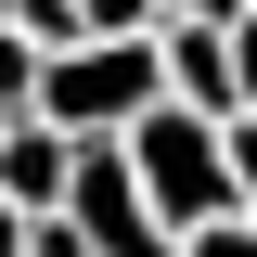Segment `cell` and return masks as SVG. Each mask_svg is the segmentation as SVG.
Masks as SVG:
<instances>
[{
    "label": "cell",
    "instance_id": "obj_1",
    "mask_svg": "<svg viewBox=\"0 0 257 257\" xmlns=\"http://www.w3.org/2000/svg\"><path fill=\"white\" fill-rule=\"evenodd\" d=\"M155 103H167L155 39H64V52L39 64V116H52L64 142H128Z\"/></svg>",
    "mask_w": 257,
    "mask_h": 257
},
{
    "label": "cell",
    "instance_id": "obj_2",
    "mask_svg": "<svg viewBox=\"0 0 257 257\" xmlns=\"http://www.w3.org/2000/svg\"><path fill=\"white\" fill-rule=\"evenodd\" d=\"M128 180H142V206H155L167 231L244 219V206H231V128L193 116V103H155V116L128 128Z\"/></svg>",
    "mask_w": 257,
    "mask_h": 257
},
{
    "label": "cell",
    "instance_id": "obj_3",
    "mask_svg": "<svg viewBox=\"0 0 257 257\" xmlns=\"http://www.w3.org/2000/svg\"><path fill=\"white\" fill-rule=\"evenodd\" d=\"M64 219H77V244H90V257H180V231H167L155 206H142V180H128V142H77Z\"/></svg>",
    "mask_w": 257,
    "mask_h": 257
},
{
    "label": "cell",
    "instance_id": "obj_4",
    "mask_svg": "<svg viewBox=\"0 0 257 257\" xmlns=\"http://www.w3.org/2000/svg\"><path fill=\"white\" fill-rule=\"evenodd\" d=\"M155 64H167V103H193V116H244L231 103V26H193V13H167L155 26Z\"/></svg>",
    "mask_w": 257,
    "mask_h": 257
},
{
    "label": "cell",
    "instance_id": "obj_5",
    "mask_svg": "<svg viewBox=\"0 0 257 257\" xmlns=\"http://www.w3.org/2000/svg\"><path fill=\"white\" fill-rule=\"evenodd\" d=\"M64 180H77V142H64L52 116H13V142H0V206H26V219H52Z\"/></svg>",
    "mask_w": 257,
    "mask_h": 257
},
{
    "label": "cell",
    "instance_id": "obj_6",
    "mask_svg": "<svg viewBox=\"0 0 257 257\" xmlns=\"http://www.w3.org/2000/svg\"><path fill=\"white\" fill-rule=\"evenodd\" d=\"M39 64L52 52H39L26 26H0V116H39Z\"/></svg>",
    "mask_w": 257,
    "mask_h": 257
},
{
    "label": "cell",
    "instance_id": "obj_7",
    "mask_svg": "<svg viewBox=\"0 0 257 257\" xmlns=\"http://www.w3.org/2000/svg\"><path fill=\"white\" fill-rule=\"evenodd\" d=\"M155 26H167L155 0H77V39H155Z\"/></svg>",
    "mask_w": 257,
    "mask_h": 257
},
{
    "label": "cell",
    "instance_id": "obj_8",
    "mask_svg": "<svg viewBox=\"0 0 257 257\" xmlns=\"http://www.w3.org/2000/svg\"><path fill=\"white\" fill-rule=\"evenodd\" d=\"M0 26H26L39 52H64V39H77V0H0Z\"/></svg>",
    "mask_w": 257,
    "mask_h": 257
},
{
    "label": "cell",
    "instance_id": "obj_9",
    "mask_svg": "<svg viewBox=\"0 0 257 257\" xmlns=\"http://www.w3.org/2000/svg\"><path fill=\"white\" fill-rule=\"evenodd\" d=\"M231 103H244V116H257V0H244V13H231Z\"/></svg>",
    "mask_w": 257,
    "mask_h": 257
},
{
    "label": "cell",
    "instance_id": "obj_10",
    "mask_svg": "<svg viewBox=\"0 0 257 257\" xmlns=\"http://www.w3.org/2000/svg\"><path fill=\"white\" fill-rule=\"evenodd\" d=\"M180 257H257V219H206V231H180Z\"/></svg>",
    "mask_w": 257,
    "mask_h": 257
},
{
    "label": "cell",
    "instance_id": "obj_11",
    "mask_svg": "<svg viewBox=\"0 0 257 257\" xmlns=\"http://www.w3.org/2000/svg\"><path fill=\"white\" fill-rule=\"evenodd\" d=\"M231 206L257 219V116H231Z\"/></svg>",
    "mask_w": 257,
    "mask_h": 257
},
{
    "label": "cell",
    "instance_id": "obj_12",
    "mask_svg": "<svg viewBox=\"0 0 257 257\" xmlns=\"http://www.w3.org/2000/svg\"><path fill=\"white\" fill-rule=\"evenodd\" d=\"M155 13H193V26H231L244 0H155Z\"/></svg>",
    "mask_w": 257,
    "mask_h": 257
},
{
    "label": "cell",
    "instance_id": "obj_13",
    "mask_svg": "<svg viewBox=\"0 0 257 257\" xmlns=\"http://www.w3.org/2000/svg\"><path fill=\"white\" fill-rule=\"evenodd\" d=\"M0 257H26V206H0Z\"/></svg>",
    "mask_w": 257,
    "mask_h": 257
},
{
    "label": "cell",
    "instance_id": "obj_14",
    "mask_svg": "<svg viewBox=\"0 0 257 257\" xmlns=\"http://www.w3.org/2000/svg\"><path fill=\"white\" fill-rule=\"evenodd\" d=\"M0 142H13V116H0Z\"/></svg>",
    "mask_w": 257,
    "mask_h": 257
}]
</instances>
